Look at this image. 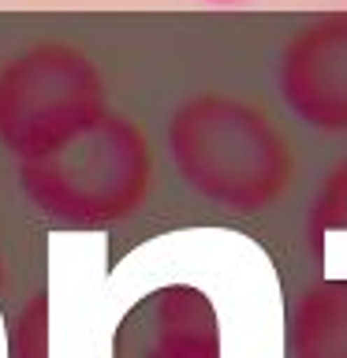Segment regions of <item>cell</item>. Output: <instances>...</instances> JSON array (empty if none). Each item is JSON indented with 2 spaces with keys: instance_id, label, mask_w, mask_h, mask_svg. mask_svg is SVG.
Segmentation results:
<instances>
[{
  "instance_id": "cell-3",
  "label": "cell",
  "mask_w": 347,
  "mask_h": 358,
  "mask_svg": "<svg viewBox=\"0 0 347 358\" xmlns=\"http://www.w3.org/2000/svg\"><path fill=\"white\" fill-rule=\"evenodd\" d=\"M108 112V83L83 45L41 38L0 60V150L38 161Z\"/></svg>"
},
{
  "instance_id": "cell-4",
  "label": "cell",
  "mask_w": 347,
  "mask_h": 358,
  "mask_svg": "<svg viewBox=\"0 0 347 358\" xmlns=\"http://www.w3.org/2000/svg\"><path fill=\"white\" fill-rule=\"evenodd\" d=\"M273 83L295 123L318 134H347V8L325 11L291 34Z\"/></svg>"
},
{
  "instance_id": "cell-1",
  "label": "cell",
  "mask_w": 347,
  "mask_h": 358,
  "mask_svg": "<svg viewBox=\"0 0 347 358\" xmlns=\"http://www.w3.org/2000/svg\"><path fill=\"white\" fill-rule=\"evenodd\" d=\"M164 153L190 194L232 217L273 209L299 172L284 127L232 90H198L179 101L164 123Z\"/></svg>"
},
{
  "instance_id": "cell-8",
  "label": "cell",
  "mask_w": 347,
  "mask_h": 358,
  "mask_svg": "<svg viewBox=\"0 0 347 358\" xmlns=\"http://www.w3.org/2000/svg\"><path fill=\"white\" fill-rule=\"evenodd\" d=\"M8 358H49V295H34L8 321Z\"/></svg>"
},
{
  "instance_id": "cell-9",
  "label": "cell",
  "mask_w": 347,
  "mask_h": 358,
  "mask_svg": "<svg viewBox=\"0 0 347 358\" xmlns=\"http://www.w3.org/2000/svg\"><path fill=\"white\" fill-rule=\"evenodd\" d=\"M198 4H206V8H243V4H250V0H198Z\"/></svg>"
},
{
  "instance_id": "cell-10",
  "label": "cell",
  "mask_w": 347,
  "mask_h": 358,
  "mask_svg": "<svg viewBox=\"0 0 347 358\" xmlns=\"http://www.w3.org/2000/svg\"><path fill=\"white\" fill-rule=\"evenodd\" d=\"M4 280H8V262H4V250H0V291H4Z\"/></svg>"
},
{
  "instance_id": "cell-6",
  "label": "cell",
  "mask_w": 347,
  "mask_h": 358,
  "mask_svg": "<svg viewBox=\"0 0 347 358\" xmlns=\"http://www.w3.org/2000/svg\"><path fill=\"white\" fill-rule=\"evenodd\" d=\"M291 358H347V280L321 276L291 302Z\"/></svg>"
},
{
  "instance_id": "cell-2",
  "label": "cell",
  "mask_w": 347,
  "mask_h": 358,
  "mask_svg": "<svg viewBox=\"0 0 347 358\" xmlns=\"http://www.w3.org/2000/svg\"><path fill=\"white\" fill-rule=\"evenodd\" d=\"M15 187L34 217L67 231H108L134 220L153 190V145L139 120L105 112L49 157L15 164Z\"/></svg>"
},
{
  "instance_id": "cell-5",
  "label": "cell",
  "mask_w": 347,
  "mask_h": 358,
  "mask_svg": "<svg viewBox=\"0 0 347 358\" xmlns=\"http://www.w3.org/2000/svg\"><path fill=\"white\" fill-rule=\"evenodd\" d=\"M142 358H220V317L194 284H164L150 295Z\"/></svg>"
},
{
  "instance_id": "cell-7",
  "label": "cell",
  "mask_w": 347,
  "mask_h": 358,
  "mask_svg": "<svg viewBox=\"0 0 347 358\" xmlns=\"http://www.w3.org/2000/svg\"><path fill=\"white\" fill-rule=\"evenodd\" d=\"M344 231H347V157L321 176V183L313 187V198L306 206V243L313 257L321 262L329 239Z\"/></svg>"
}]
</instances>
